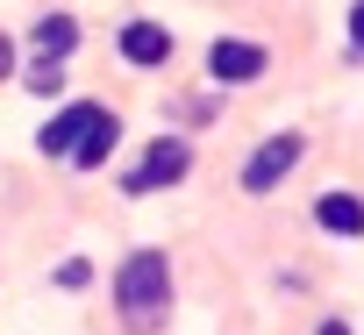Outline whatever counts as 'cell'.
<instances>
[{
  "label": "cell",
  "instance_id": "obj_1",
  "mask_svg": "<svg viewBox=\"0 0 364 335\" xmlns=\"http://www.w3.org/2000/svg\"><path fill=\"white\" fill-rule=\"evenodd\" d=\"M114 307H122V321L136 335H150L164 321V307H171V264H164V250H136L114 271Z\"/></svg>",
  "mask_w": 364,
  "mask_h": 335
},
{
  "label": "cell",
  "instance_id": "obj_2",
  "mask_svg": "<svg viewBox=\"0 0 364 335\" xmlns=\"http://www.w3.org/2000/svg\"><path fill=\"white\" fill-rule=\"evenodd\" d=\"M186 164H193V150H186V143H178V136H157V143L143 150V164L122 179V193H129V200L164 193V186H178V179H186Z\"/></svg>",
  "mask_w": 364,
  "mask_h": 335
},
{
  "label": "cell",
  "instance_id": "obj_3",
  "mask_svg": "<svg viewBox=\"0 0 364 335\" xmlns=\"http://www.w3.org/2000/svg\"><path fill=\"white\" fill-rule=\"evenodd\" d=\"M300 157H307V136H293V128H286V136H264V143L250 150V164H243V193H272Z\"/></svg>",
  "mask_w": 364,
  "mask_h": 335
},
{
  "label": "cell",
  "instance_id": "obj_4",
  "mask_svg": "<svg viewBox=\"0 0 364 335\" xmlns=\"http://www.w3.org/2000/svg\"><path fill=\"white\" fill-rule=\"evenodd\" d=\"M264 65H272V57H264L257 43H236V36H222V43L208 50V72H215V86H250Z\"/></svg>",
  "mask_w": 364,
  "mask_h": 335
},
{
  "label": "cell",
  "instance_id": "obj_5",
  "mask_svg": "<svg viewBox=\"0 0 364 335\" xmlns=\"http://www.w3.org/2000/svg\"><path fill=\"white\" fill-rule=\"evenodd\" d=\"M100 114H107V107H93V100H72V107H65V114H58V121H50L43 136H36V150H43V157H72V150L86 143V128H93Z\"/></svg>",
  "mask_w": 364,
  "mask_h": 335
},
{
  "label": "cell",
  "instance_id": "obj_6",
  "mask_svg": "<svg viewBox=\"0 0 364 335\" xmlns=\"http://www.w3.org/2000/svg\"><path fill=\"white\" fill-rule=\"evenodd\" d=\"M314 221H321L328 236H364V200H357V193H321V200H314Z\"/></svg>",
  "mask_w": 364,
  "mask_h": 335
},
{
  "label": "cell",
  "instance_id": "obj_7",
  "mask_svg": "<svg viewBox=\"0 0 364 335\" xmlns=\"http://www.w3.org/2000/svg\"><path fill=\"white\" fill-rule=\"evenodd\" d=\"M122 57H129V65H164V57H171V36H164L157 22H129V29H122Z\"/></svg>",
  "mask_w": 364,
  "mask_h": 335
},
{
  "label": "cell",
  "instance_id": "obj_8",
  "mask_svg": "<svg viewBox=\"0 0 364 335\" xmlns=\"http://www.w3.org/2000/svg\"><path fill=\"white\" fill-rule=\"evenodd\" d=\"M114 143H122V121H114V114H100V121L86 128V143L72 150V164H79V172H93V164H107V157H114Z\"/></svg>",
  "mask_w": 364,
  "mask_h": 335
},
{
  "label": "cell",
  "instance_id": "obj_9",
  "mask_svg": "<svg viewBox=\"0 0 364 335\" xmlns=\"http://www.w3.org/2000/svg\"><path fill=\"white\" fill-rule=\"evenodd\" d=\"M72 43H79V22H72V15H43V22H36V57H58V65H65Z\"/></svg>",
  "mask_w": 364,
  "mask_h": 335
},
{
  "label": "cell",
  "instance_id": "obj_10",
  "mask_svg": "<svg viewBox=\"0 0 364 335\" xmlns=\"http://www.w3.org/2000/svg\"><path fill=\"white\" fill-rule=\"evenodd\" d=\"M58 86H65L58 57H36V65H29V93H58Z\"/></svg>",
  "mask_w": 364,
  "mask_h": 335
},
{
  "label": "cell",
  "instance_id": "obj_11",
  "mask_svg": "<svg viewBox=\"0 0 364 335\" xmlns=\"http://www.w3.org/2000/svg\"><path fill=\"white\" fill-rule=\"evenodd\" d=\"M86 278H93V271H86V257H72V264H65V271H58V285H65V292H79V285H86Z\"/></svg>",
  "mask_w": 364,
  "mask_h": 335
},
{
  "label": "cell",
  "instance_id": "obj_12",
  "mask_svg": "<svg viewBox=\"0 0 364 335\" xmlns=\"http://www.w3.org/2000/svg\"><path fill=\"white\" fill-rule=\"evenodd\" d=\"M350 43L364 50V0H357V8H350Z\"/></svg>",
  "mask_w": 364,
  "mask_h": 335
},
{
  "label": "cell",
  "instance_id": "obj_13",
  "mask_svg": "<svg viewBox=\"0 0 364 335\" xmlns=\"http://www.w3.org/2000/svg\"><path fill=\"white\" fill-rule=\"evenodd\" d=\"M8 72H15V43H8V36H0V79H8Z\"/></svg>",
  "mask_w": 364,
  "mask_h": 335
},
{
  "label": "cell",
  "instance_id": "obj_14",
  "mask_svg": "<svg viewBox=\"0 0 364 335\" xmlns=\"http://www.w3.org/2000/svg\"><path fill=\"white\" fill-rule=\"evenodd\" d=\"M314 335H350V321H321V328H314Z\"/></svg>",
  "mask_w": 364,
  "mask_h": 335
}]
</instances>
